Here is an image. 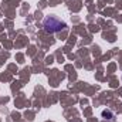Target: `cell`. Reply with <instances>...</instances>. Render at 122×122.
Returning a JSON list of instances; mask_svg holds the SVG:
<instances>
[{
  "instance_id": "cell-1",
  "label": "cell",
  "mask_w": 122,
  "mask_h": 122,
  "mask_svg": "<svg viewBox=\"0 0 122 122\" xmlns=\"http://www.w3.org/2000/svg\"><path fill=\"white\" fill-rule=\"evenodd\" d=\"M43 27H44V31L46 33L54 34V33H60V31L65 30L67 29V24H65V21L60 20L56 16H47L43 20Z\"/></svg>"
},
{
  "instance_id": "cell-2",
  "label": "cell",
  "mask_w": 122,
  "mask_h": 122,
  "mask_svg": "<svg viewBox=\"0 0 122 122\" xmlns=\"http://www.w3.org/2000/svg\"><path fill=\"white\" fill-rule=\"evenodd\" d=\"M107 117H111V118H114V114H112L109 109H105V111H102V118L105 119Z\"/></svg>"
}]
</instances>
